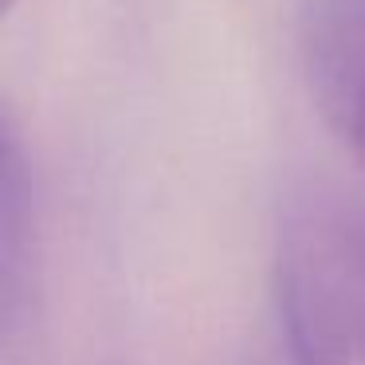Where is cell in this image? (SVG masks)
Here are the masks:
<instances>
[{
	"instance_id": "1",
	"label": "cell",
	"mask_w": 365,
	"mask_h": 365,
	"mask_svg": "<svg viewBox=\"0 0 365 365\" xmlns=\"http://www.w3.org/2000/svg\"><path fill=\"white\" fill-rule=\"evenodd\" d=\"M275 299L294 365H365V200L326 185L287 200Z\"/></svg>"
},
{
	"instance_id": "2",
	"label": "cell",
	"mask_w": 365,
	"mask_h": 365,
	"mask_svg": "<svg viewBox=\"0 0 365 365\" xmlns=\"http://www.w3.org/2000/svg\"><path fill=\"white\" fill-rule=\"evenodd\" d=\"M299 51L314 110L365 165V0H314L302 16Z\"/></svg>"
},
{
	"instance_id": "3",
	"label": "cell",
	"mask_w": 365,
	"mask_h": 365,
	"mask_svg": "<svg viewBox=\"0 0 365 365\" xmlns=\"http://www.w3.org/2000/svg\"><path fill=\"white\" fill-rule=\"evenodd\" d=\"M32 255H36V200L28 158L12 122L0 130V310L16 318L20 302L32 283Z\"/></svg>"
},
{
	"instance_id": "4",
	"label": "cell",
	"mask_w": 365,
	"mask_h": 365,
	"mask_svg": "<svg viewBox=\"0 0 365 365\" xmlns=\"http://www.w3.org/2000/svg\"><path fill=\"white\" fill-rule=\"evenodd\" d=\"M0 4H4V9H16V0H0Z\"/></svg>"
}]
</instances>
